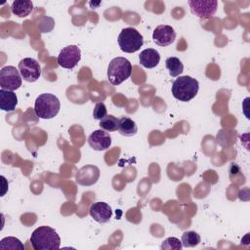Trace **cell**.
Returning <instances> with one entry per match:
<instances>
[{
	"instance_id": "obj_1",
	"label": "cell",
	"mask_w": 250,
	"mask_h": 250,
	"mask_svg": "<svg viewBox=\"0 0 250 250\" xmlns=\"http://www.w3.org/2000/svg\"><path fill=\"white\" fill-rule=\"evenodd\" d=\"M30 242L34 250H57L61 246L58 232L48 226L35 229L30 236Z\"/></svg>"
},
{
	"instance_id": "obj_2",
	"label": "cell",
	"mask_w": 250,
	"mask_h": 250,
	"mask_svg": "<svg viewBox=\"0 0 250 250\" xmlns=\"http://www.w3.org/2000/svg\"><path fill=\"white\" fill-rule=\"evenodd\" d=\"M199 89V83L195 78L188 75L178 77L172 84V95L181 102H188L193 99Z\"/></svg>"
},
{
	"instance_id": "obj_3",
	"label": "cell",
	"mask_w": 250,
	"mask_h": 250,
	"mask_svg": "<svg viewBox=\"0 0 250 250\" xmlns=\"http://www.w3.org/2000/svg\"><path fill=\"white\" fill-rule=\"evenodd\" d=\"M61 104L57 96L44 93L39 95L34 104V112L37 117L42 119H52L60 111Z\"/></svg>"
},
{
	"instance_id": "obj_4",
	"label": "cell",
	"mask_w": 250,
	"mask_h": 250,
	"mask_svg": "<svg viewBox=\"0 0 250 250\" xmlns=\"http://www.w3.org/2000/svg\"><path fill=\"white\" fill-rule=\"evenodd\" d=\"M132 73L131 62L123 57L112 59L107 67V79L112 85H119L127 80Z\"/></svg>"
},
{
	"instance_id": "obj_5",
	"label": "cell",
	"mask_w": 250,
	"mask_h": 250,
	"mask_svg": "<svg viewBox=\"0 0 250 250\" xmlns=\"http://www.w3.org/2000/svg\"><path fill=\"white\" fill-rule=\"evenodd\" d=\"M119 48L125 53H135L141 49L144 44L142 34L133 27H126L121 30L117 38Z\"/></svg>"
},
{
	"instance_id": "obj_6",
	"label": "cell",
	"mask_w": 250,
	"mask_h": 250,
	"mask_svg": "<svg viewBox=\"0 0 250 250\" xmlns=\"http://www.w3.org/2000/svg\"><path fill=\"white\" fill-rule=\"evenodd\" d=\"M21 75L19 70L12 65H7L0 70L1 89L15 91L21 86Z\"/></svg>"
},
{
	"instance_id": "obj_7",
	"label": "cell",
	"mask_w": 250,
	"mask_h": 250,
	"mask_svg": "<svg viewBox=\"0 0 250 250\" xmlns=\"http://www.w3.org/2000/svg\"><path fill=\"white\" fill-rule=\"evenodd\" d=\"M81 60V51L76 45H68L62 48L58 56L60 66L67 69L74 68Z\"/></svg>"
},
{
	"instance_id": "obj_8",
	"label": "cell",
	"mask_w": 250,
	"mask_h": 250,
	"mask_svg": "<svg viewBox=\"0 0 250 250\" xmlns=\"http://www.w3.org/2000/svg\"><path fill=\"white\" fill-rule=\"evenodd\" d=\"M190 12L200 19L212 18L218 8L216 0H190L188 1Z\"/></svg>"
},
{
	"instance_id": "obj_9",
	"label": "cell",
	"mask_w": 250,
	"mask_h": 250,
	"mask_svg": "<svg viewBox=\"0 0 250 250\" xmlns=\"http://www.w3.org/2000/svg\"><path fill=\"white\" fill-rule=\"evenodd\" d=\"M19 71L21 78L27 82H35L41 75L39 62L32 58H24L19 62Z\"/></svg>"
},
{
	"instance_id": "obj_10",
	"label": "cell",
	"mask_w": 250,
	"mask_h": 250,
	"mask_svg": "<svg viewBox=\"0 0 250 250\" xmlns=\"http://www.w3.org/2000/svg\"><path fill=\"white\" fill-rule=\"evenodd\" d=\"M152 38L157 45L166 47L175 41L176 32L172 26L167 24H160L153 30Z\"/></svg>"
},
{
	"instance_id": "obj_11",
	"label": "cell",
	"mask_w": 250,
	"mask_h": 250,
	"mask_svg": "<svg viewBox=\"0 0 250 250\" xmlns=\"http://www.w3.org/2000/svg\"><path fill=\"white\" fill-rule=\"evenodd\" d=\"M88 144L94 150H105L109 148L111 145V137L103 129L96 130L89 136Z\"/></svg>"
},
{
	"instance_id": "obj_12",
	"label": "cell",
	"mask_w": 250,
	"mask_h": 250,
	"mask_svg": "<svg viewBox=\"0 0 250 250\" xmlns=\"http://www.w3.org/2000/svg\"><path fill=\"white\" fill-rule=\"evenodd\" d=\"M89 213H90V216L100 224L107 223L112 216L111 207L107 203L102 202V201L93 203L90 206Z\"/></svg>"
},
{
	"instance_id": "obj_13",
	"label": "cell",
	"mask_w": 250,
	"mask_h": 250,
	"mask_svg": "<svg viewBox=\"0 0 250 250\" xmlns=\"http://www.w3.org/2000/svg\"><path fill=\"white\" fill-rule=\"evenodd\" d=\"M100 177V170L97 166L87 165L82 167L76 174V182L82 186H91Z\"/></svg>"
},
{
	"instance_id": "obj_14",
	"label": "cell",
	"mask_w": 250,
	"mask_h": 250,
	"mask_svg": "<svg viewBox=\"0 0 250 250\" xmlns=\"http://www.w3.org/2000/svg\"><path fill=\"white\" fill-rule=\"evenodd\" d=\"M139 60H140V63L144 67L153 68L159 63L160 55L156 50L152 48H148L141 52V54L139 55Z\"/></svg>"
},
{
	"instance_id": "obj_15",
	"label": "cell",
	"mask_w": 250,
	"mask_h": 250,
	"mask_svg": "<svg viewBox=\"0 0 250 250\" xmlns=\"http://www.w3.org/2000/svg\"><path fill=\"white\" fill-rule=\"evenodd\" d=\"M18 104V97L14 91L0 90V108L4 111H14Z\"/></svg>"
},
{
	"instance_id": "obj_16",
	"label": "cell",
	"mask_w": 250,
	"mask_h": 250,
	"mask_svg": "<svg viewBox=\"0 0 250 250\" xmlns=\"http://www.w3.org/2000/svg\"><path fill=\"white\" fill-rule=\"evenodd\" d=\"M33 10V3L29 0H17L11 5V11L19 18L27 17Z\"/></svg>"
},
{
	"instance_id": "obj_17",
	"label": "cell",
	"mask_w": 250,
	"mask_h": 250,
	"mask_svg": "<svg viewBox=\"0 0 250 250\" xmlns=\"http://www.w3.org/2000/svg\"><path fill=\"white\" fill-rule=\"evenodd\" d=\"M118 131L125 137H132L137 134L138 127L134 120L127 116H123L118 121Z\"/></svg>"
},
{
	"instance_id": "obj_18",
	"label": "cell",
	"mask_w": 250,
	"mask_h": 250,
	"mask_svg": "<svg viewBox=\"0 0 250 250\" xmlns=\"http://www.w3.org/2000/svg\"><path fill=\"white\" fill-rule=\"evenodd\" d=\"M165 66L172 77H177L184 71V65L177 57L168 58L165 61Z\"/></svg>"
},
{
	"instance_id": "obj_19",
	"label": "cell",
	"mask_w": 250,
	"mask_h": 250,
	"mask_svg": "<svg viewBox=\"0 0 250 250\" xmlns=\"http://www.w3.org/2000/svg\"><path fill=\"white\" fill-rule=\"evenodd\" d=\"M201 241L200 235L192 230H188V231H185L182 234V245L184 247H194L196 245H198Z\"/></svg>"
},
{
	"instance_id": "obj_20",
	"label": "cell",
	"mask_w": 250,
	"mask_h": 250,
	"mask_svg": "<svg viewBox=\"0 0 250 250\" xmlns=\"http://www.w3.org/2000/svg\"><path fill=\"white\" fill-rule=\"evenodd\" d=\"M118 121L119 119H117L115 116L106 114L103 119L100 120V127L104 131L113 132L118 130Z\"/></svg>"
},
{
	"instance_id": "obj_21",
	"label": "cell",
	"mask_w": 250,
	"mask_h": 250,
	"mask_svg": "<svg viewBox=\"0 0 250 250\" xmlns=\"http://www.w3.org/2000/svg\"><path fill=\"white\" fill-rule=\"evenodd\" d=\"M0 248L1 249H12V250H15V249L23 250L24 246L20 239H18L16 237L8 236V237L3 238L0 241Z\"/></svg>"
},
{
	"instance_id": "obj_22",
	"label": "cell",
	"mask_w": 250,
	"mask_h": 250,
	"mask_svg": "<svg viewBox=\"0 0 250 250\" xmlns=\"http://www.w3.org/2000/svg\"><path fill=\"white\" fill-rule=\"evenodd\" d=\"M183 247L182 242L176 237H168L161 245V249H181Z\"/></svg>"
},
{
	"instance_id": "obj_23",
	"label": "cell",
	"mask_w": 250,
	"mask_h": 250,
	"mask_svg": "<svg viewBox=\"0 0 250 250\" xmlns=\"http://www.w3.org/2000/svg\"><path fill=\"white\" fill-rule=\"evenodd\" d=\"M106 106L104 103L100 102V103H97L95 107H94V110H93V116L95 119H98V120H101L103 119L105 115H106Z\"/></svg>"
}]
</instances>
